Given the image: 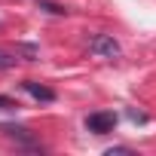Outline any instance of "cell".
Returning a JSON list of instances; mask_svg holds the SVG:
<instances>
[{"label":"cell","instance_id":"obj_6","mask_svg":"<svg viewBox=\"0 0 156 156\" xmlns=\"http://www.w3.org/2000/svg\"><path fill=\"white\" fill-rule=\"evenodd\" d=\"M12 64V58H6V55H0V70H3V67H9Z\"/></svg>","mask_w":156,"mask_h":156},{"label":"cell","instance_id":"obj_3","mask_svg":"<svg viewBox=\"0 0 156 156\" xmlns=\"http://www.w3.org/2000/svg\"><path fill=\"white\" fill-rule=\"evenodd\" d=\"M22 86H25V92H31V95H34V98H40V101H52V98H55V92H52V89L37 86L34 80H28V83H22Z\"/></svg>","mask_w":156,"mask_h":156},{"label":"cell","instance_id":"obj_4","mask_svg":"<svg viewBox=\"0 0 156 156\" xmlns=\"http://www.w3.org/2000/svg\"><path fill=\"white\" fill-rule=\"evenodd\" d=\"M6 107H19L12 98H6V95H0V110H6Z\"/></svg>","mask_w":156,"mask_h":156},{"label":"cell","instance_id":"obj_1","mask_svg":"<svg viewBox=\"0 0 156 156\" xmlns=\"http://www.w3.org/2000/svg\"><path fill=\"white\" fill-rule=\"evenodd\" d=\"M89 49H92V55H98V58H113V61L122 55L119 43H116L110 34H95V37L89 40Z\"/></svg>","mask_w":156,"mask_h":156},{"label":"cell","instance_id":"obj_5","mask_svg":"<svg viewBox=\"0 0 156 156\" xmlns=\"http://www.w3.org/2000/svg\"><path fill=\"white\" fill-rule=\"evenodd\" d=\"M43 9H46V12H55V16H61V12H64V9H61V6H55V3H43Z\"/></svg>","mask_w":156,"mask_h":156},{"label":"cell","instance_id":"obj_2","mask_svg":"<svg viewBox=\"0 0 156 156\" xmlns=\"http://www.w3.org/2000/svg\"><path fill=\"white\" fill-rule=\"evenodd\" d=\"M86 129H89V132H95V135H107V132H113V129H116V113H110V110L89 113V116H86Z\"/></svg>","mask_w":156,"mask_h":156}]
</instances>
